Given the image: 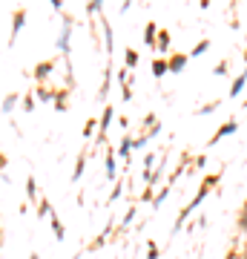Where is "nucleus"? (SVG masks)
Listing matches in <instances>:
<instances>
[{
	"label": "nucleus",
	"instance_id": "obj_48",
	"mask_svg": "<svg viewBox=\"0 0 247 259\" xmlns=\"http://www.w3.org/2000/svg\"><path fill=\"white\" fill-rule=\"evenodd\" d=\"M195 259H202V256H195Z\"/></svg>",
	"mask_w": 247,
	"mask_h": 259
},
{
	"label": "nucleus",
	"instance_id": "obj_3",
	"mask_svg": "<svg viewBox=\"0 0 247 259\" xmlns=\"http://www.w3.org/2000/svg\"><path fill=\"white\" fill-rule=\"evenodd\" d=\"M236 130H238V121H227V124H221V127L216 130V133H213V139L207 141V144H210V147H216V144H219L221 139H227V136H233Z\"/></svg>",
	"mask_w": 247,
	"mask_h": 259
},
{
	"label": "nucleus",
	"instance_id": "obj_22",
	"mask_svg": "<svg viewBox=\"0 0 247 259\" xmlns=\"http://www.w3.org/2000/svg\"><path fill=\"white\" fill-rule=\"evenodd\" d=\"M156 161H158V156H156V153H146V156H144V161H141V164H144V179L150 176L153 170H156Z\"/></svg>",
	"mask_w": 247,
	"mask_h": 259
},
{
	"label": "nucleus",
	"instance_id": "obj_37",
	"mask_svg": "<svg viewBox=\"0 0 247 259\" xmlns=\"http://www.w3.org/2000/svg\"><path fill=\"white\" fill-rule=\"evenodd\" d=\"M121 98H124V101H132V87H129V83L121 87Z\"/></svg>",
	"mask_w": 247,
	"mask_h": 259
},
{
	"label": "nucleus",
	"instance_id": "obj_27",
	"mask_svg": "<svg viewBox=\"0 0 247 259\" xmlns=\"http://www.w3.org/2000/svg\"><path fill=\"white\" fill-rule=\"evenodd\" d=\"M37 216H40V219H49V216H52V204H49V199H40V202H37Z\"/></svg>",
	"mask_w": 247,
	"mask_h": 259
},
{
	"label": "nucleus",
	"instance_id": "obj_7",
	"mask_svg": "<svg viewBox=\"0 0 247 259\" xmlns=\"http://www.w3.org/2000/svg\"><path fill=\"white\" fill-rule=\"evenodd\" d=\"M104 170H107V179H110V182H118V161H115V150H107Z\"/></svg>",
	"mask_w": 247,
	"mask_h": 259
},
{
	"label": "nucleus",
	"instance_id": "obj_46",
	"mask_svg": "<svg viewBox=\"0 0 247 259\" xmlns=\"http://www.w3.org/2000/svg\"><path fill=\"white\" fill-rule=\"evenodd\" d=\"M244 61H247V52H244Z\"/></svg>",
	"mask_w": 247,
	"mask_h": 259
},
{
	"label": "nucleus",
	"instance_id": "obj_16",
	"mask_svg": "<svg viewBox=\"0 0 247 259\" xmlns=\"http://www.w3.org/2000/svg\"><path fill=\"white\" fill-rule=\"evenodd\" d=\"M18 101H20V95H18V93H9L6 98H3V104H0V110L9 115V112L15 110V107H18Z\"/></svg>",
	"mask_w": 247,
	"mask_h": 259
},
{
	"label": "nucleus",
	"instance_id": "obj_17",
	"mask_svg": "<svg viewBox=\"0 0 247 259\" xmlns=\"http://www.w3.org/2000/svg\"><path fill=\"white\" fill-rule=\"evenodd\" d=\"M167 72H170V66H167V58H156V61H153V75H156V78H164Z\"/></svg>",
	"mask_w": 247,
	"mask_h": 259
},
{
	"label": "nucleus",
	"instance_id": "obj_25",
	"mask_svg": "<svg viewBox=\"0 0 247 259\" xmlns=\"http://www.w3.org/2000/svg\"><path fill=\"white\" fill-rule=\"evenodd\" d=\"M35 95H37V101H55V90H49V87H37Z\"/></svg>",
	"mask_w": 247,
	"mask_h": 259
},
{
	"label": "nucleus",
	"instance_id": "obj_29",
	"mask_svg": "<svg viewBox=\"0 0 247 259\" xmlns=\"http://www.w3.org/2000/svg\"><path fill=\"white\" fill-rule=\"evenodd\" d=\"M86 15H104V3L101 0H89V3H86Z\"/></svg>",
	"mask_w": 247,
	"mask_h": 259
},
{
	"label": "nucleus",
	"instance_id": "obj_45",
	"mask_svg": "<svg viewBox=\"0 0 247 259\" xmlns=\"http://www.w3.org/2000/svg\"><path fill=\"white\" fill-rule=\"evenodd\" d=\"M29 259H37V253H32V256H29Z\"/></svg>",
	"mask_w": 247,
	"mask_h": 259
},
{
	"label": "nucleus",
	"instance_id": "obj_43",
	"mask_svg": "<svg viewBox=\"0 0 247 259\" xmlns=\"http://www.w3.org/2000/svg\"><path fill=\"white\" fill-rule=\"evenodd\" d=\"M241 259H247V242L241 245Z\"/></svg>",
	"mask_w": 247,
	"mask_h": 259
},
{
	"label": "nucleus",
	"instance_id": "obj_13",
	"mask_svg": "<svg viewBox=\"0 0 247 259\" xmlns=\"http://www.w3.org/2000/svg\"><path fill=\"white\" fill-rule=\"evenodd\" d=\"M49 222H52V233H55V239H58V242H64V239H66V231H64V222H61V216H55V213H52V216H49Z\"/></svg>",
	"mask_w": 247,
	"mask_h": 259
},
{
	"label": "nucleus",
	"instance_id": "obj_32",
	"mask_svg": "<svg viewBox=\"0 0 247 259\" xmlns=\"http://www.w3.org/2000/svg\"><path fill=\"white\" fill-rule=\"evenodd\" d=\"M219 104H221V101H210V104H204L202 110H199V115H210V112H216V110H219Z\"/></svg>",
	"mask_w": 247,
	"mask_h": 259
},
{
	"label": "nucleus",
	"instance_id": "obj_18",
	"mask_svg": "<svg viewBox=\"0 0 247 259\" xmlns=\"http://www.w3.org/2000/svg\"><path fill=\"white\" fill-rule=\"evenodd\" d=\"M244 83H247V78H244V75H238V78H233V83H230V98H238V95H241V90H244Z\"/></svg>",
	"mask_w": 247,
	"mask_h": 259
},
{
	"label": "nucleus",
	"instance_id": "obj_23",
	"mask_svg": "<svg viewBox=\"0 0 247 259\" xmlns=\"http://www.w3.org/2000/svg\"><path fill=\"white\" fill-rule=\"evenodd\" d=\"M98 136V118H89L83 124V139H95Z\"/></svg>",
	"mask_w": 247,
	"mask_h": 259
},
{
	"label": "nucleus",
	"instance_id": "obj_44",
	"mask_svg": "<svg viewBox=\"0 0 247 259\" xmlns=\"http://www.w3.org/2000/svg\"><path fill=\"white\" fill-rule=\"evenodd\" d=\"M0 245H3V231H0Z\"/></svg>",
	"mask_w": 247,
	"mask_h": 259
},
{
	"label": "nucleus",
	"instance_id": "obj_28",
	"mask_svg": "<svg viewBox=\"0 0 247 259\" xmlns=\"http://www.w3.org/2000/svg\"><path fill=\"white\" fill-rule=\"evenodd\" d=\"M207 49H210V40H207V37H204V40H199V44H195V47H192L190 58H202L204 52H207Z\"/></svg>",
	"mask_w": 247,
	"mask_h": 259
},
{
	"label": "nucleus",
	"instance_id": "obj_1",
	"mask_svg": "<svg viewBox=\"0 0 247 259\" xmlns=\"http://www.w3.org/2000/svg\"><path fill=\"white\" fill-rule=\"evenodd\" d=\"M69 44H72V15H64V26H61V35H58V49L61 55L69 58Z\"/></svg>",
	"mask_w": 247,
	"mask_h": 259
},
{
	"label": "nucleus",
	"instance_id": "obj_12",
	"mask_svg": "<svg viewBox=\"0 0 247 259\" xmlns=\"http://www.w3.org/2000/svg\"><path fill=\"white\" fill-rule=\"evenodd\" d=\"M110 83H112V69L107 66V69H104V78H101V90H98V101H107V95H110Z\"/></svg>",
	"mask_w": 247,
	"mask_h": 259
},
{
	"label": "nucleus",
	"instance_id": "obj_34",
	"mask_svg": "<svg viewBox=\"0 0 247 259\" xmlns=\"http://www.w3.org/2000/svg\"><path fill=\"white\" fill-rule=\"evenodd\" d=\"M146 259H158V245L153 239L146 242Z\"/></svg>",
	"mask_w": 247,
	"mask_h": 259
},
{
	"label": "nucleus",
	"instance_id": "obj_40",
	"mask_svg": "<svg viewBox=\"0 0 247 259\" xmlns=\"http://www.w3.org/2000/svg\"><path fill=\"white\" fill-rule=\"evenodd\" d=\"M204 164H207V156H195V170H204Z\"/></svg>",
	"mask_w": 247,
	"mask_h": 259
},
{
	"label": "nucleus",
	"instance_id": "obj_38",
	"mask_svg": "<svg viewBox=\"0 0 247 259\" xmlns=\"http://www.w3.org/2000/svg\"><path fill=\"white\" fill-rule=\"evenodd\" d=\"M121 187H124V185H121V182H115V187H112V193H110V204H112V202H118V196H121Z\"/></svg>",
	"mask_w": 247,
	"mask_h": 259
},
{
	"label": "nucleus",
	"instance_id": "obj_33",
	"mask_svg": "<svg viewBox=\"0 0 247 259\" xmlns=\"http://www.w3.org/2000/svg\"><path fill=\"white\" fill-rule=\"evenodd\" d=\"M227 69H230V61H219V64L213 66V72L219 75V78H221V75H227Z\"/></svg>",
	"mask_w": 247,
	"mask_h": 259
},
{
	"label": "nucleus",
	"instance_id": "obj_6",
	"mask_svg": "<svg viewBox=\"0 0 247 259\" xmlns=\"http://www.w3.org/2000/svg\"><path fill=\"white\" fill-rule=\"evenodd\" d=\"M101 29H104V52L112 55V47H115V32H112V26L107 23V15H101Z\"/></svg>",
	"mask_w": 247,
	"mask_h": 259
},
{
	"label": "nucleus",
	"instance_id": "obj_21",
	"mask_svg": "<svg viewBox=\"0 0 247 259\" xmlns=\"http://www.w3.org/2000/svg\"><path fill=\"white\" fill-rule=\"evenodd\" d=\"M66 95H69L66 90H58V93H55V110H61V112L69 110V101H66Z\"/></svg>",
	"mask_w": 247,
	"mask_h": 259
},
{
	"label": "nucleus",
	"instance_id": "obj_35",
	"mask_svg": "<svg viewBox=\"0 0 247 259\" xmlns=\"http://www.w3.org/2000/svg\"><path fill=\"white\" fill-rule=\"evenodd\" d=\"M146 144H150V139H146L144 133H141L138 139H132V150H141V147H146Z\"/></svg>",
	"mask_w": 247,
	"mask_h": 259
},
{
	"label": "nucleus",
	"instance_id": "obj_10",
	"mask_svg": "<svg viewBox=\"0 0 247 259\" xmlns=\"http://www.w3.org/2000/svg\"><path fill=\"white\" fill-rule=\"evenodd\" d=\"M158 29H161V26H158L156 20H150V23H146V26H144V44H146V47H150V49H156V37H158Z\"/></svg>",
	"mask_w": 247,
	"mask_h": 259
},
{
	"label": "nucleus",
	"instance_id": "obj_19",
	"mask_svg": "<svg viewBox=\"0 0 247 259\" xmlns=\"http://www.w3.org/2000/svg\"><path fill=\"white\" fill-rule=\"evenodd\" d=\"M124 66H127L129 72L138 66V52H135V49H124Z\"/></svg>",
	"mask_w": 247,
	"mask_h": 259
},
{
	"label": "nucleus",
	"instance_id": "obj_42",
	"mask_svg": "<svg viewBox=\"0 0 247 259\" xmlns=\"http://www.w3.org/2000/svg\"><path fill=\"white\" fill-rule=\"evenodd\" d=\"M6 167H9V164H6V156H3V153H0V173H3V170H6Z\"/></svg>",
	"mask_w": 247,
	"mask_h": 259
},
{
	"label": "nucleus",
	"instance_id": "obj_9",
	"mask_svg": "<svg viewBox=\"0 0 247 259\" xmlns=\"http://www.w3.org/2000/svg\"><path fill=\"white\" fill-rule=\"evenodd\" d=\"M170 44H173V37L167 29H158V37H156V52L158 55H167L170 52Z\"/></svg>",
	"mask_w": 247,
	"mask_h": 259
},
{
	"label": "nucleus",
	"instance_id": "obj_24",
	"mask_svg": "<svg viewBox=\"0 0 247 259\" xmlns=\"http://www.w3.org/2000/svg\"><path fill=\"white\" fill-rule=\"evenodd\" d=\"M207 193H210V187H207V185L202 182V187H199V193H195V199L190 202V207H192V210H195V207H199V204H202L204 199H207Z\"/></svg>",
	"mask_w": 247,
	"mask_h": 259
},
{
	"label": "nucleus",
	"instance_id": "obj_14",
	"mask_svg": "<svg viewBox=\"0 0 247 259\" xmlns=\"http://www.w3.org/2000/svg\"><path fill=\"white\" fill-rule=\"evenodd\" d=\"M192 216V207L190 204H187V207H181V210H178V219H175V225H173V233H178L184 228V225H187V219H190Z\"/></svg>",
	"mask_w": 247,
	"mask_h": 259
},
{
	"label": "nucleus",
	"instance_id": "obj_15",
	"mask_svg": "<svg viewBox=\"0 0 247 259\" xmlns=\"http://www.w3.org/2000/svg\"><path fill=\"white\" fill-rule=\"evenodd\" d=\"M26 199H29V202H40V196H37V179L35 176L26 179Z\"/></svg>",
	"mask_w": 247,
	"mask_h": 259
},
{
	"label": "nucleus",
	"instance_id": "obj_2",
	"mask_svg": "<svg viewBox=\"0 0 247 259\" xmlns=\"http://www.w3.org/2000/svg\"><path fill=\"white\" fill-rule=\"evenodd\" d=\"M52 72H55V61H40V64L32 69V78L37 81V87H46V81L52 78Z\"/></svg>",
	"mask_w": 247,
	"mask_h": 259
},
{
	"label": "nucleus",
	"instance_id": "obj_26",
	"mask_svg": "<svg viewBox=\"0 0 247 259\" xmlns=\"http://www.w3.org/2000/svg\"><path fill=\"white\" fill-rule=\"evenodd\" d=\"M135 216H138V207H129V210H127V216H124V222L118 225V233H124V231H127L129 225H132V219H135Z\"/></svg>",
	"mask_w": 247,
	"mask_h": 259
},
{
	"label": "nucleus",
	"instance_id": "obj_8",
	"mask_svg": "<svg viewBox=\"0 0 247 259\" xmlns=\"http://www.w3.org/2000/svg\"><path fill=\"white\" fill-rule=\"evenodd\" d=\"M187 61H190V55H181V52H175V55L167 58V66H170V72H173V75H178V72H184Z\"/></svg>",
	"mask_w": 247,
	"mask_h": 259
},
{
	"label": "nucleus",
	"instance_id": "obj_31",
	"mask_svg": "<svg viewBox=\"0 0 247 259\" xmlns=\"http://www.w3.org/2000/svg\"><path fill=\"white\" fill-rule=\"evenodd\" d=\"M167 193H170V187H161V190L153 196V207H161V204H164V199H167Z\"/></svg>",
	"mask_w": 247,
	"mask_h": 259
},
{
	"label": "nucleus",
	"instance_id": "obj_47",
	"mask_svg": "<svg viewBox=\"0 0 247 259\" xmlns=\"http://www.w3.org/2000/svg\"><path fill=\"white\" fill-rule=\"evenodd\" d=\"M244 78H247V69H244Z\"/></svg>",
	"mask_w": 247,
	"mask_h": 259
},
{
	"label": "nucleus",
	"instance_id": "obj_5",
	"mask_svg": "<svg viewBox=\"0 0 247 259\" xmlns=\"http://www.w3.org/2000/svg\"><path fill=\"white\" fill-rule=\"evenodd\" d=\"M187 170H190V153H184V156H181V161L175 164V170L170 173V182H167V187H173L175 182H178V179H181L184 173H187Z\"/></svg>",
	"mask_w": 247,
	"mask_h": 259
},
{
	"label": "nucleus",
	"instance_id": "obj_20",
	"mask_svg": "<svg viewBox=\"0 0 247 259\" xmlns=\"http://www.w3.org/2000/svg\"><path fill=\"white\" fill-rule=\"evenodd\" d=\"M83 170H86V153H81V156H78V161H75V170H72V182H78V179L83 176Z\"/></svg>",
	"mask_w": 247,
	"mask_h": 259
},
{
	"label": "nucleus",
	"instance_id": "obj_41",
	"mask_svg": "<svg viewBox=\"0 0 247 259\" xmlns=\"http://www.w3.org/2000/svg\"><path fill=\"white\" fill-rule=\"evenodd\" d=\"M52 9H55V12H64V0H52Z\"/></svg>",
	"mask_w": 247,
	"mask_h": 259
},
{
	"label": "nucleus",
	"instance_id": "obj_30",
	"mask_svg": "<svg viewBox=\"0 0 247 259\" xmlns=\"http://www.w3.org/2000/svg\"><path fill=\"white\" fill-rule=\"evenodd\" d=\"M238 231L247 233V202L241 204V210H238Z\"/></svg>",
	"mask_w": 247,
	"mask_h": 259
},
{
	"label": "nucleus",
	"instance_id": "obj_39",
	"mask_svg": "<svg viewBox=\"0 0 247 259\" xmlns=\"http://www.w3.org/2000/svg\"><path fill=\"white\" fill-rule=\"evenodd\" d=\"M153 187H144V190H141V202H153Z\"/></svg>",
	"mask_w": 247,
	"mask_h": 259
},
{
	"label": "nucleus",
	"instance_id": "obj_11",
	"mask_svg": "<svg viewBox=\"0 0 247 259\" xmlns=\"http://www.w3.org/2000/svg\"><path fill=\"white\" fill-rule=\"evenodd\" d=\"M129 153H132V139H121V144L115 147V156L124 158V170H127V164H129Z\"/></svg>",
	"mask_w": 247,
	"mask_h": 259
},
{
	"label": "nucleus",
	"instance_id": "obj_4",
	"mask_svg": "<svg viewBox=\"0 0 247 259\" xmlns=\"http://www.w3.org/2000/svg\"><path fill=\"white\" fill-rule=\"evenodd\" d=\"M23 23H26V9H18L15 15H12V32H9V47L18 40L20 29H23Z\"/></svg>",
	"mask_w": 247,
	"mask_h": 259
},
{
	"label": "nucleus",
	"instance_id": "obj_36",
	"mask_svg": "<svg viewBox=\"0 0 247 259\" xmlns=\"http://www.w3.org/2000/svg\"><path fill=\"white\" fill-rule=\"evenodd\" d=\"M35 98H32V93H29V95H23V110H26V112H32V110H35Z\"/></svg>",
	"mask_w": 247,
	"mask_h": 259
}]
</instances>
